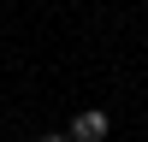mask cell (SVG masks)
<instances>
[{"instance_id": "cell-1", "label": "cell", "mask_w": 148, "mask_h": 142, "mask_svg": "<svg viewBox=\"0 0 148 142\" xmlns=\"http://www.w3.org/2000/svg\"><path fill=\"white\" fill-rule=\"evenodd\" d=\"M71 136H77V142H107V136H113V113H101V106H83V113H71Z\"/></svg>"}, {"instance_id": "cell-2", "label": "cell", "mask_w": 148, "mask_h": 142, "mask_svg": "<svg viewBox=\"0 0 148 142\" xmlns=\"http://www.w3.org/2000/svg\"><path fill=\"white\" fill-rule=\"evenodd\" d=\"M42 142H77V136H71V130H47Z\"/></svg>"}]
</instances>
